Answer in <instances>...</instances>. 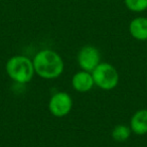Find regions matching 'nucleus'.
Masks as SVG:
<instances>
[{
	"instance_id": "f257e3e1",
	"label": "nucleus",
	"mask_w": 147,
	"mask_h": 147,
	"mask_svg": "<svg viewBox=\"0 0 147 147\" xmlns=\"http://www.w3.org/2000/svg\"><path fill=\"white\" fill-rule=\"evenodd\" d=\"M32 61L35 74L45 80L59 78L65 69L63 59L53 49H42L38 51Z\"/></svg>"
},
{
	"instance_id": "f03ea898",
	"label": "nucleus",
	"mask_w": 147,
	"mask_h": 147,
	"mask_svg": "<svg viewBox=\"0 0 147 147\" xmlns=\"http://www.w3.org/2000/svg\"><path fill=\"white\" fill-rule=\"evenodd\" d=\"M5 69L8 77L18 84H26L34 76L33 61L24 55H14L7 61Z\"/></svg>"
},
{
	"instance_id": "7ed1b4c3",
	"label": "nucleus",
	"mask_w": 147,
	"mask_h": 147,
	"mask_svg": "<svg viewBox=\"0 0 147 147\" xmlns=\"http://www.w3.org/2000/svg\"><path fill=\"white\" fill-rule=\"evenodd\" d=\"M95 86L102 90H112L118 85L119 75L114 65L108 63H101L92 71Z\"/></svg>"
},
{
	"instance_id": "20e7f679",
	"label": "nucleus",
	"mask_w": 147,
	"mask_h": 147,
	"mask_svg": "<svg viewBox=\"0 0 147 147\" xmlns=\"http://www.w3.org/2000/svg\"><path fill=\"white\" fill-rule=\"evenodd\" d=\"M78 63L83 71L92 73L101 63V53L94 45H85L78 53Z\"/></svg>"
},
{
	"instance_id": "39448f33",
	"label": "nucleus",
	"mask_w": 147,
	"mask_h": 147,
	"mask_svg": "<svg viewBox=\"0 0 147 147\" xmlns=\"http://www.w3.org/2000/svg\"><path fill=\"white\" fill-rule=\"evenodd\" d=\"M73 108L71 97L65 92H57L51 96L49 102V112L57 118L65 117Z\"/></svg>"
},
{
	"instance_id": "423d86ee",
	"label": "nucleus",
	"mask_w": 147,
	"mask_h": 147,
	"mask_svg": "<svg viewBox=\"0 0 147 147\" xmlns=\"http://www.w3.org/2000/svg\"><path fill=\"white\" fill-rule=\"evenodd\" d=\"M71 86L77 92L80 93H87L92 90L95 86L92 73L82 69L81 71L75 74L71 79Z\"/></svg>"
},
{
	"instance_id": "0eeeda50",
	"label": "nucleus",
	"mask_w": 147,
	"mask_h": 147,
	"mask_svg": "<svg viewBox=\"0 0 147 147\" xmlns=\"http://www.w3.org/2000/svg\"><path fill=\"white\" fill-rule=\"evenodd\" d=\"M129 32L137 40H147V17L138 16L132 19L129 24Z\"/></svg>"
},
{
	"instance_id": "6e6552de",
	"label": "nucleus",
	"mask_w": 147,
	"mask_h": 147,
	"mask_svg": "<svg viewBox=\"0 0 147 147\" xmlns=\"http://www.w3.org/2000/svg\"><path fill=\"white\" fill-rule=\"evenodd\" d=\"M130 128L134 134H147V110L141 109L133 114L130 120Z\"/></svg>"
},
{
	"instance_id": "1a4fd4ad",
	"label": "nucleus",
	"mask_w": 147,
	"mask_h": 147,
	"mask_svg": "<svg viewBox=\"0 0 147 147\" xmlns=\"http://www.w3.org/2000/svg\"><path fill=\"white\" fill-rule=\"evenodd\" d=\"M131 128L126 125H117L112 130V138L117 142H125L131 135Z\"/></svg>"
},
{
	"instance_id": "9d476101",
	"label": "nucleus",
	"mask_w": 147,
	"mask_h": 147,
	"mask_svg": "<svg viewBox=\"0 0 147 147\" xmlns=\"http://www.w3.org/2000/svg\"><path fill=\"white\" fill-rule=\"evenodd\" d=\"M126 7L132 12H143L147 10V0H124Z\"/></svg>"
},
{
	"instance_id": "9b49d317",
	"label": "nucleus",
	"mask_w": 147,
	"mask_h": 147,
	"mask_svg": "<svg viewBox=\"0 0 147 147\" xmlns=\"http://www.w3.org/2000/svg\"><path fill=\"white\" fill-rule=\"evenodd\" d=\"M146 83H147V81H146Z\"/></svg>"
}]
</instances>
